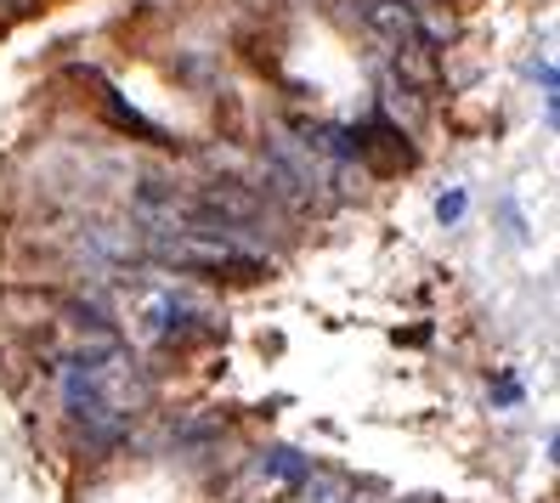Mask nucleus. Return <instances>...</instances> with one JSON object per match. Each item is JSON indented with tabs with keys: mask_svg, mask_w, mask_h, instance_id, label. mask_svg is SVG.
I'll return each mask as SVG.
<instances>
[{
	"mask_svg": "<svg viewBox=\"0 0 560 503\" xmlns=\"http://www.w3.org/2000/svg\"><path fill=\"white\" fill-rule=\"evenodd\" d=\"M312 469H317V464H312L306 453H294V447H272V453L255 458V476L267 481V487H283V492H301Z\"/></svg>",
	"mask_w": 560,
	"mask_h": 503,
	"instance_id": "f03ea898",
	"label": "nucleus"
},
{
	"mask_svg": "<svg viewBox=\"0 0 560 503\" xmlns=\"http://www.w3.org/2000/svg\"><path fill=\"white\" fill-rule=\"evenodd\" d=\"M142 249L159 266H176V272H192V278H221V283H260V278H272V266L260 260L255 249L226 244V238H205V232L142 226Z\"/></svg>",
	"mask_w": 560,
	"mask_h": 503,
	"instance_id": "f257e3e1",
	"label": "nucleus"
},
{
	"mask_svg": "<svg viewBox=\"0 0 560 503\" xmlns=\"http://www.w3.org/2000/svg\"><path fill=\"white\" fill-rule=\"evenodd\" d=\"M436 215H442V221H458V215H465V192H447L442 204H436Z\"/></svg>",
	"mask_w": 560,
	"mask_h": 503,
	"instance_id": "20e7f679",
	"label": "nucleus"
},
{
	"mask_svg": "<svg viewBox=\"0 0 560 503\" xmlns=\"http://www.w3.org/2000/svg\"><path fill=\"white\" fill-rule=\"evenodd\" d=\"M96 96H103V114H108V119H114L119 130H130V137H142V142H159V148H171V142H176V137H164V130H159L153 119H142V114L130 108V103H125L119 91H108V85H103Z\"/></svg>",
	"mask_w": 560,
	"mask_h": 503,
	"instance_id": "7ed1b4c3",
	"label": "nucleus"
}]
</instances>
